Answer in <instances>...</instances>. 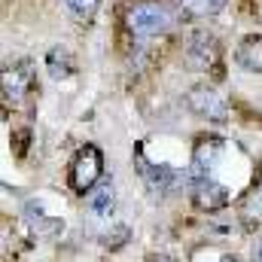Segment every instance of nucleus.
Wrapping results in <instances>:
<instances>
[{
	"label": "nucleus",
	"instance_id": "obj_8",
	"mask_svg": "<svg viewBox=\"0 0 262 262\" xmlns=\"http://www.w3.org/2000/svg\"><path fill=\"white\" fill-rule=\"evenodd\" d=\"M189 61L195 64V70H207V67L216 61V43H213V37L195 34V40L189 46Z\"/></svg>",
	"mask_w": 262,
	"mask_h": 262
},
{
	"label": "nucleus",
	"instance_id": "obj_1",
	"mask_svg": "<svg viewBox=\"0 0 262 262\" xmlns=\"http://www.w3.org/2000/svg\"><path fill=\"white\" fill-rule=\"evenodd\" d=\"M125 28L134 37H159L174 28V12L159 0H137L125 9Z\"/></svg>",
	"mask_w": 262,
	"mask_h": 262
},
{
	"label": "nucleus",
	"instance_id": "obj_4",
	"mask_svg": "<svg viewBox=\"0 0 262 262\" xmlns=\"http://www.w3.org/2000/svg\"><path fill=\"white\" fill-rule=\"evenodd\" d=\"M192 201H195L201 210H220L229 204V189L213 180V177H195L192 183Z\"/></svg>",
	"mask_w": 262,
	"mask_h": 262
},
{
	"label": "nucleus",
	"instance_id": "obj_6",
	"mask_svg": "<svg viewBox=\"0 0 262 262\" xmlns=\"http://www.w3.org/2000/svg\"><path fill=\"white\" fill-rule=\"evenodd\" d=\"M235 58H238V64L244 67V70L262 73V34L244 37L241 46H238V52H235Z\"/></svg>",
	"mask_w": 262,
	"mask_h": 262
},
{
	"label": "nucleus",
	"instance_id": "obj_9",
	"mask_svg": "<svg viewBox=\"0 0 262 262\" xmlns=\"http://www.w3.org/2000/svg\"><path fill=\"white\" fill-rule=\"evenodd\" d=\"M241 220H244L250 229L262 226V183H256V186L244 195V201H241Z\"/></svg>",
	"mask_w": 262,
	"mask_h": 262
},
{
	"label": "nucleus",
	"instance_id": "obj_14",
	"mask_svg": "<svg viewBox=\"0 0 262 262\" xmlns=\"http://www.w3.org/2000/svg\"><path fill=\"white\" fill-rule=\"evenodd\" d=\"M259 262H262V241H259Z\"/></svg>",
	"mask_w": 262,
	"mask_h": 262
},
{
	"label": "nucleus",
	"instance_id": "obj_13",
	"mask_svg": "<svg viewBox=\"0 0 262 262\" xmlns=\"http://www.w3.org/2000/svg\"><path fill=\"white\" fill-rule=\"evenodd\" d=\"M146 262H177V259H174V256H168V253H149Z\"/></svg>",
	"mask_w": 262,
	"mask_h": 262
},
{
	"label": "nucleus",
	"instance_id": "obj_2",
	"mask_svg": "<svg viewBox=\"0 0 262 262\" xmlns=\"http://www.w3.org/2000/svg\"><path fill=\"white\" fill-rule=\"evenodd\" d=\"M101 174H104V156H101V149L98 146H82L76 156H73V162H70V189L76 192V195H85V192H92L95 189V183L101 180Z\"/></svg>",
	"mask_w": 262,
	"mask_h": 262
},
{
	"label": "nucleus",
	"instance_id": "obj_11",
	"mask_svg": "<svg viewBox=\"0 0 262 262\" xmlns=\"http://www.w3.org/2000/svg\"><path fill=\"white\" fill-rule=\"evenodd\" d=\"M223 3L226 0H180V6L189 12V15H213V12H220L223 9Z\"/></svg>",
	"mask_w": 262,
	"mask_h": 262
},
{
	"label": "nucleus",
	"instance_id": "obj_3",
	"mask_svg": "<svg viewBox=\"0 0 262 262\" xmlns=\"http://www.w3.org/2000/svg\"><path fill=\"white\" fill-rule=\"evenodd\" d=\"M189 110L198 113V116H204V119H213V122H226L229 119V104H226V98L216 92V89H210V85H198L189 92Z\"/></svg>",
	"mask_w": 262,
	"mask_h": 262
},
{
	"label": "nucleus",
	"instance_id": "obj_7",
	"mask_svg": "<svg viewBox=\"0 0 262 262\" xmlns=\"http://www.w3.org/2000/svg\"><path fill=\"white\" fill-rule=\"evenodd\" d=\"M140 177L146 180L149 189H171L177 183V171H171L168 165H149V162H140Z\"/></svg>",
	"mask_w": 262,
	"mask_h": 262
},
{
	"label": "nucleus",
	"instance_id": "obj_12",
	"mask_svg": "<svg viewBox=\"0 0 262 262\" xmlns=\"http://www.w3.org/2000/svg\"><path fill=\"white\" fill-rule=\"evenodd\" d=\"M64 3H67V9H70L76 18L89 21V18L98 12V3H101V0H64Z\"/></svg>",
	"mask_w": 262,
	"mask_h": 262
},
{
	"label": "nucleus",
	"instance_id": "obj_10",
	"mask_svg": "<svg viewBox=\"0 0 262 262\" xmlns=\"http://www.w3.org/2000/svg\"><path fill=\"white\" fill-rule=\"evenodd\" d=\"M89 201H92V210H95L98 216H107V213L113 210V204H116V195H113V183L107 180V183H101L98 189H92V192H89Z\"/></svg>",
	"mask_w": 262,
	"mask_h": 262
},
{
	"label": "nucleus",
	"instance_id": "obj_15",
	"mask_svg": "<svg viewBox=\"0 0 262 262\" xmlns=\"http://www.w3.org/2000/svg\"><path fill=\"white\" fill-rule=\"evenodd\" d=\"M226 262H238V259H232V256H229V259H226Z\"/></svg>",
	"mask_w": 262,
	"mask_h": 262
},
{
	"label": "nucleus",
	"instance_id": "obj_5",
	"mask_svg": "<svg viewBox=\"0 0 262 262\" xmlns=\"http://www.w3.org/2000/svg\"><path fill=\"white\" fill-rule=\"evenodd\" d=\"M3 92H6V101L18 104L28 92H31V70L25 64H9L3 70Z\"/></svg>",
	"mask_w": 262,
	"mask_h": 262
}]
</instances>
